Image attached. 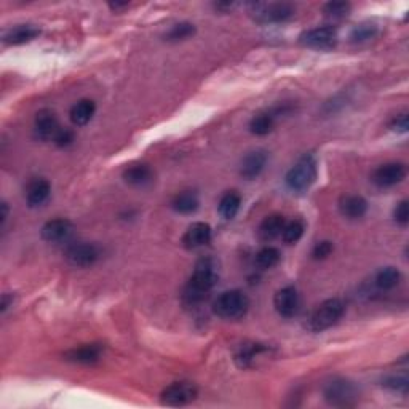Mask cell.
Instances as JSON below:
<instances>
[{"label":"cell","instance_id":"4fadbf2b","mask_svg":"<svg viewBox=\"0 0 409 409\" xmlns=\"http://www.w3.org/2000/svg\"><path fill=\"white\" fill-rule=\"evenodd\" d=\"M72 232V222L64 218H57L45 222L42 230H40V235L48 243H63V241H68L70 239Z\"/></svg>","mask_w":409,"mask_h":409},{"label":"cell","instance_id":"ac0fdd59","mask_svg":"<svg viewBox=\"0 0 409 409\" xmlns=\"http://www.w3.org/2000/svg\"><path fill=\"white\" fill-rule=\"evenodd\" d=\"M339 211L347 219H361L368 211V201L365 197L350 194L341 197Z\"/></svg>","mask_w":409,"mask_h":409},{"label":"cell","instance_id":"74e56055","mask_svg":"<svg viewBox=\"0 0 409 409\" xmlns=\"http://www.w3.org/2000/svg\"><path fill=\"white\" fill-rule=\"evenodd\" d=\"M10 306H13V296L10 295V292H5L2 296V306H0V310H2V314L7 312V309Z\"/></svg>","mask_w":409,"mask_h":409},{"label":"cell","instance_id":"836d02e7","mask_svg":"<svg viewBox=\"0 0 409 409\" xmlns=\"http://www.w3.org/2000/svg\"><path fill=\"white\" fill-rule=\"evenodd\" d=\"M332 251H335V245H332V241L321 240L318 241V243L314 246V250H312V257H314L315 261H323L326 259L328 256H331Z\"/></svg>","mask_w":409,"mask_h":409},{"label":"cell","instance_id":"d590c367","mask_svg":"<svg viewBox=\"0 0 409 409\" xmlns=\"http://www.w3.org/2000/svg\"><path fill=\"white\" fill-rule=\"evenodd\" d=\"M74 139H75V134H74L72 130L61 128V131H59L53 143L57 144L58 148H68V146H70L74 143Z\"/></svg>","mask_w":409,"mask_h":409},{"label":"cell","instance_id":"ba28073f","mask_svg":"<svg viewBox=\"0 0 409 409\" xmlns=\"http://www.w3.org/2000/svg\"><path fill=\"white\" fill-rule=\"evenodd\" d=\"M101 257V251L94 243L88 241H79V243L70 245L66 250V261L72 267L79 269H87V267L94 266Z\"/></svg>","mask_w":409,"mask_h":409},{"label":"cell","instance_id":"7c38bea8","mask_svg":"<svg viewBox=\"0 0 409 409\" xmlns=\"http://www.w3.org/2000/svg\"><path fill=\"white\" fill-rule=\"evenodd\" d=\"M274 307L279 312L280 317L292 318L297 315L301 307L299 292L295 286H283L281 290L275 292L274 296Z\"/></svg>","mask_w":409,"mask_h":409},{"label":"cell","instance_id":"9c48e42d","mask_svg":"<svg viewBox=\"0 0 409 409\" xmlns=\"http://www.w3.org/2000/svg\"><path fill=\"white\" fill-rule=\"evenodd\" d=\"M299 43L307 48L331 50L337 43V32L332 26L309 29V31H304L299 35Z\"/></svg>","mask_w":409,"mask_h":409},{"label":"cell","instance_id":"1f68e13d","mask_svg":"<svg viewBox=\"0 0 409 409\" xmlns=\"http://www.w3.org/2000/svg\"><path fill=\"white\" fill-rule=\"evenodd\" d=\"M350 12L352 5L348 2H328L325 7H323V13L330 19H342L348 17Z\"/></svg>","mask_w":409,"mask_h":409},{"label":"cell","instance_id":"5b68a950","mask_svg":"<svg viewBox=\"0 0 409 409\" xmlns=\"http://www.w3.org/2000/svg\"><path fill=\"white\" fill-rule=\"evenodd\" d=\"M250 309V299L243 291L230 290L222 292L213 304L215 315L224 320H239L243 318Z\"/></svg>","mask_w":409,"mask_h":409},{"label":"cell","instance_id":"5bb4252c","mask_svg":"<svg viewBox=\"0 0 409 409\" xmlns=\"http://www.w3.org/2000/svg\"><path fill=\"white\" fill-rule=\"evenodd\" d=\"M64 360L74 365H94L103 357V346L101 344H85L74 347L64 353Z\"/></svg>","mask_w":409,"mask_h":409},{"label":"cell","instance_id":"30bf717a","mask_svg":"<svg viewBox=\"0 0 409 409\" xmlns=\"http://www.w3.org/2000/svg\"><path fill=\"white\" fill-rule=\"evenodd\" d=\"M405 178H406V166L403 163H398V161H390V163L379 165L371 174V181L381 189L393 188V186L400 184Z\"/></svg>","mask_w":409,"mask_h":409},{"label":"cell","instance_id":"d4e9b609","mask_svg":"<svg viewBox=\"0 0 409 409\" xmlns=\"http://www.w3.org/2000/svg\"><path fill=\"white\" fill-rule=\"evenodd\" d=\"M401 281V274L397 267H382L375 275V286L381 291H390L397 288Z\"/></svg>","mask_w":409,"mask_h":409},{"label":"cell","instance_id":"44dd1931","mask_svg":"<svg viewBox=\"0 0 409 409\" xmlns=\"http://www.w3.org/2000/svg\"><path fill=\"white\" fill-rule=\"evenodd\" d=\"M270 348L266 344H257V342H245L235 350L234 360L237 366L240 368H250L257 357H261L262 353H267Z\"/></svg>","mask_w":409,"mask_h":409},{"label":"cell","instance_id":"f546056e","mask_svg":"<svg viewBox=\"0 0 409 409\" xmlns=\"http://www.w3.org/2000/svg\"><path fill=\"white\" fill-rule=\"evenodd\" d=\"M304 230H306L304 222L301 219H292L285 224L283 232H281V239H283V241L288 245H295L302 239Z\"/></svg>","mask_w":409,"mask_h":409},{"label":"cell","instance_id":"f35d334b","mask_svg":"<svg viewBox=\"0 0 409 409\" xmlns=\"http://www.w3.org/2000/svg\"><path fill=\"white\" fill-rule=\"evenodd\" d=\"M215 8L219 10V12H229V10L234 8V3H216Z\"/></svg>","mask_w":409,"mask_h":409},{"label":"cell","instance_id":"d6a6232c","mask_svg":"<svg viewBox=\"0 0 409 409\" xmlns=\"http://www.w3.org/2000/svg\"><path fill=\"white\" fill-rule=\"evenodd\" d=\"M382 386L388 388V390L401 393V395H408V388H409V381L408 376H388L382 381Z\"/></svg>","mask_w":409,"mask_h":409},{"label":"cell","instance_id":"603a6c76","mask_svg":"<svg viewBox=\"0 0 409 409\" xmlns=\"http://www.w3.org/2000/svg\"><path fill=\"white\" fill-rule=\"evenodd\" d=\"M96 112V104L92 99H80L70 108L69 119L75 126L87 125L93 119Z\"/></svg>","mask_w":409,"mask_h":409},{"label":"cell","instance_id":"277c9868","mask_svg":"<svg viewBox=\"0 0 409 409\" xmlns=\"http://www.w3.org/2000/svg\"><path fill=\"white\" fill-rule=\"evenodd\" d=\"M317 179V160L312 154H304L286 173V186L292 192H306Z\"/></svg>","mask_w":409,"mask_h":409},{"label":"cell","instance_id":"7a4b0ae2","mask_svg":"<svg viewBox=\"0 0 409 409\" xmlns=\"http://www.w3.org/2000/svg\"><path fill=\"white\" fill-rule=\"evenodd\" d=\"M346 314V304L337 297L323 301L317 309L312 312L310 317L307 318V330L312 332H321L332 328L341 321V318Z\"/></svg>","mask_w":409,"mask_h":409},{"label":"cell","instance_id":"f1b7e54d","mask_svg":"<svg viewBox=\"0 0 409 409\" xmlns=\"http://www.w3.org/2000/svg\"><path fill=\"white\" fill-rule=\"evenodd\" d=\"M195 32H197V29H195L194 24L184 21V23L174 24V26L171 28L170 31L163 35V37H165L166 42L178 43V42H183V40H188L190 37H194Z\"/></svg>","mask_w":409,"mask_h":409},{"label":"cell","instance_id":"484cf974","mask_svg":"<svg viewBox=\"0 0 409 409\" xmlns=\"http://www.w3.org/2000/svg\"><path fill=\"white\" fill-rule=\"evenodd\" d=\"M240 205H241L240 194H237L235 190L226 192V194L221 197L219 205H218L219 215L224 219H234L237 216V213H239Z\"/></svg>","mask_w":409,"mask_h":409},{"label":"cell","instance_id":"8992f818","mask_svg":"<svg viewBox=\"0 0 409 409\" xmlns=\"http://www.w3.org/2000/svg\"><path fill=\"white\" fill-rule=\"evenodd\" d=\"M250 13L255 21L262 24L285 23L295 17L296 10L291 3L274 2V3H251Z\"/></svg>","mask_w":409,"mask_h":409},{"label":"cell","instance_id":"4316f807","mask_svg":"<svg viewBox=\"0 0 409 409\" xmlns=\"http://www.w3.org/2000/svg\"><path fill=\"white\" fill-rule=\"evenodd\" d=\"M275 115L272 110H267V112H261L255 115L250 122V131L256 136H266L269 134L272 130H274L275 125Z\"/></svg>","mask_w":409,"mask_h":409},{"label":"cell","instance_id":"e0dca14e","mask_svg":"<svg viewBox=\"0 0 409 409\" xmlns=\"http://www.w3.org/2000/svg\"><path fill=\"white\" fill-rule=\"evenodd\" d=\"M269 155L264 149H256L246 154L240 165V176L245 179H255L264 171Z\"/></svg>","mask_w":409,"mask_h":409},{"label":"cell","instance_id":"9a60e30c","mask_svg":"<svg viewBox=\"0 0 409 409\" xmlns=\"http://www.w3.org/2000/svg\"><path fill=\"white\" fill-rule=\"evenodd\" d=\"M211 235H213V232H211L210 224H206V222H194L184 232L183 245L188 250L201 248V246L210 243Z\"/></svg>","mask_w":409,"mask_h":409},{"label":"cell","instance_id":"cb8c5ba5","mask_svg":"<svg viewBox=\"0 0 409 409\" xmlns=\"http://www.w3.org/2000/svg\"><path fill=\"white\" fill-rule=\"evenodd\" d=\"M199 205H200L199 195H197L194 190L179 192V194L174 195V199L171 200V208H173L176 213H181V215L195 213V211L199 210Z\"/></svg>","mask_w":409,"mask_h":409},{"label":"cell","instance_id":"d6986e66","mask_svg":"<svg viewBox=\"0 0 409 409\" xmlns=\"http://www.w3.org/2000/svg\"><path fill=\"white\" fill-rule=\"evenodd\" d=\"M50 194H52V184L43 178H35L26 188V203L31 208H39L45 201L48 200Z\"/></svg>","mask_w":409,"mask_h":409},{"label":"cell","instance_id":"e575fe53","mask_svg":"<svg viewBox=\"0 0 409 409\" xmlns=\"http://www.w3.org/2000/svg\"><path fill=\"white\" fill-rule=\"evenodd\" d=\"M393 218H395V222L400 226H408L409 222V206H408V200H403L397 205L395 213H393Z\"/></svg>","mask_w":409,"mask_h":409},{"label":"cell","instance_id":"7402d4cb","mask_svg":"<svg viewBox=\"0 0 409 409\" xmlns=\"http://www.w3.org/2000/svg\"><path fill=\"white\" fill-rule=\"evenodd\" d=\"M285 224H286V219L283 215L274 213V215L266 216L264 221H262L259 226L261 240L272 241V240L279 239V237H281V232H283Z\"/></svg>","mask_w":409,"mask_h":409},{"label":"cell","instance_id":"3957f363","mask_svg":"<svg viewBox=\"0 0 409 409\" xmlns=\"http://www.w3.org/2000/svg\"><path fill=\"white\" fill-rule=\"evenodd\" d=\"M323 398L330 406L348 408L357 405L360 390L357 383L344 377H332L323 386Z\"/></svg>","mask_w":409,"mask_h":409},{"label":"cell","instance_id":"ffe728a7","mask_svg":"<svg viewBox=\"0 0 409 409\" xmlns=\"http://www.w3.org/2000/svg\"><path fill=\"white\" fill-rule=\"evenodd\" d=\"M154 171L148 163H133L123 171V181L133 188H144L152 183Z\"/></svg>","mask_w":409,"mask_h":409},{"label":"cell","instance_id":"8fae6325","mask_svg":"<svg viewBox=\"0 0 409 409\" xmlns=\"http://www.w3.org/2000/svg\"><path fill=\"white\" fill-rule=\"evenodd\" d=\"M63 126L59 125L57 115L53 110L42 109L39 110L34 120V134L40 141H54Z\"/></svg>","mask_w":409,"mask_h":409},{"label":"cell","instance_id":"6da1fadb","mask_svg":"<svg viewBox=\"0 0 409 409\" xmlns=\"http://www.w3.org/2000/svg\"><path fill=\"white\" fill-rule=\"evenodd\" d=\"M218 281L216 264L211 257H201L195 270L183 290V302L188 307H197L203 302Z\"/></svg>","mask_w":409,"mask_h":409},{"label":"cell","instance_id":"ab89813d","mask_svg":"<svg viewBox=\"0 0 409 409\" xmlns=\"http://www.w3.org/2000/svg\"><path fill=\"white\" fill-rule=\"evenodd\" d=\"M126 5H128V3H109V7L117 12V10H120V8H125Z\"/></svg>","mask_w":409,"mask_h":409},{"label":"cell","instance_id":"4dcf8cb0","mask_svg":"<svg viewBox=\"0 0 409 409\" xmlns=\"http://www.w3.org/2000/svg\"><path fill=\"white\" fill-rule=\"evenodd\" d=\"M379 32V28L375 23H361L352 29L350 40L355 43L366 42V40L375 39Z\"/></svg>","mask_w":409,"mask_h":409},{"label":"cell","instance_id":"83f0119b","mask_svg":"<svg viewBox=\"0 0 409 409\" xmlns=\"http://www.w3.org/2000/svg\"><path fill=\"white\" fill-rule=\"evenodd\" d=\"M281 259V252L275 246H264V248L257 251L256 255V266L259 267L261 270H269L272 267H275Z\"/></svg>","mask_w":409,"mask_h":409},{"label":"cell","instance_id":"8d00e7d4","mask_svg":"<svg viewBox=\"0 0 409 409\" xmlns=\"http://www.w3.org/2000/svg\"><path fill=\"white\" fill-rule=\"evenodd\" d=\"M390 128H392L393 131H397V133H406L408 128H409L408 114H400V115H397V117L392 120Z\"/></svg>","mask_w":409,"mask_h":409},{"label":"cell","instance_id":"2e32d148","mask_svg":"<svg viewBox=\"0 0 409 409\" xmlns=\"http://www.w3.org/2000/svg\"><path fill=\"white\" fill-rule=\"evenodd\" d=\"M40 35V28L35 24H17V26L10 28L8 31L3 32V43L10 47H17V45H24L35 40Z\"/></svg>","mask_w":409,"mask_h":409},{"label":"cell","instance_id":"52a82bcc","mask_svg":"<svg viewBox=\"0 0 409 409\" xmlns=\"http://www.w3.org/2000/svg\"><path fill=\"white\" fill-rule=\"evenodd\" d=\"M197 397H199V388H197L194 382L179 381L165 387L160 395V400L166 406H186L194 403Z\"/></svg>","mask_w":409,"mask_h":409}]
</instances>
